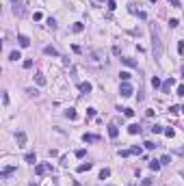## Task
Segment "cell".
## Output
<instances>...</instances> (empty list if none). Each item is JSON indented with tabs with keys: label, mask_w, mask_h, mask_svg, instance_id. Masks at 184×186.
<instances>
[{
	"label": "cell",
	"mask_w": 184,
	"mask_h": 186,
	"mask_svg": "<svg viewBox=\"0 0 184 186\" xmlns=\"http://www.w3.org/2000/svg\"><path fill=\"white\" fill-rule=\"evenodd\" d=\"M87 65L93 67V69H100V67L106 65V54H104V50H91L89 54H87Z\"/></svg>",
	"instance_id": "6da1fadb"
},
{
	"label": "cell",
	"mask_w": 184,
	"mask_h": 186,
	"mask_svg": "<svg viewBox=\"0 0 184 186\" xmlns=\"http://www.w3.org/2000/svg\"><path fill=\"white\" fill-rule=\"evenodd\" d=\"M152 50H154L156 58L163 56V41H160V35H158V28H156V26H152Z\"/></svg>",
	"instance_id": "7a4b0ae2"
},
{
	"label": "cell",
	"mask_w": 184,
	"mask_h": 186,
	"mask_svg": "<svg viewBox=\"0 0 184 186\" xmlns=\"http://www.w3.org/2000/svg\"><path fill=\"white\" fill-rule=\"evenodd\" d=\"M119 93H121V97H130V95L134 93V89H132L130 82H121V87H119Z\"/></svg>",
	"instance_id": "3957f363"
},
{
	"label": "cell",
	"mask_w": 184,
	"mask_h": 186,
	"mask_svg": "<svg viewBox=\"0 0 184 186\" xmlns=\"http://www.w3.org/2000/svg\"><path fill=\"white\" fill-rule=\"evenodd\" d=\"M15 141H17V147H26V132L24 130L15 132Z\"/></svg>",
	"instance_id": "277c9868"
},
{
	"label": "cell",
	"mask_w": 184,
	"mask_h": 186,
	"mask_svg": "<svg viewBox=\"0 0 184 186\" xmlns=\"http://www.w3.org/2000/svg\"><path fill=\"white\" fill-rule=\"evenodd\" d=\"M50 171H52V165H37V167H35V173H37V175L50 173Z\"/></svg>",
	"instance_id": "5b68a950"
},
{
	"label": "cell",
	"mask_w": 184,
	"mask_h": 186,
	"mask_svg": "<svg viewBox=\"0 0 184 186\" xmlns=\"http://www.w3.org/2000/svg\"><path fill=\"white\" fill-rule=\"evenodd\" d=\"M160 89H163V93H169V91L173 89V78H167V80L163 82V87H160Z\"/></svg>",
	"instance_id": "8992f818"
},
{
	"label": "cell",
	"mask_w": 184,
	"mask_h": 186,
	"mask_svg": "<svg viewBox=\"0 0 184 186\" xmlns=\"http://www.w3.org/2000/svg\"><path fill=\"white\" fill-rule=\"evenodd\" d=\"M82 141H85V143H98L100 137L98 134H82Z\"/></svg>",
	"instance_id": "52a82bcc"
},
{
	"label": "cell",
	"mask_w": 184,
	"mask_h": 186,
	"mask_svg": "<svg viewBox=\"0 0 184 186\" xmlns=\"http://www.w3.org/2000/svg\"><path fill=\"white\" fill-rule=\"evenodd\" d=\"M108 137H110V139H117V137H119V128H117L115 124L108 126Z\"/></svg>",
	"instance_id": "ba28073f"
},
{
	"label": "cell",
	"mask_w": 184,
	"mask_h": 186,
	"mask_svg": "<svg viewBox=\"0 0 184 186\" xmlns=\"http://www.w3.org/2000/svg\"><path fill=\"white\" fill-rule=\"evenodd\" d=\"M43 54H48V56H59V50L54 46H45L43 48Z\"/></svg>",
	"instance_id": "9c48e42d"
},
{
	"label": "cell",
	"mask_w": 184,
	"mask_h": 186,
	"mask_svg": "<svg viewBox=\"0 0 184 186\" xmlns=\"http://www.w3.org/2000/svg\"><path fill=\"white\" fill-rule=\"evenodd\" d=\"M17 41H20L22 48H28V46H30V39L26 37V35H20V37H17Z\"/></svg>",
	"instance_id": "30bf717a"
},
{
	"label": "cell",
	"mask_w": 184,
	"mask_h": 186,
	"mask_svg": "<svg viewBox=\"0 0 184 186\" xmlns=\"http://www.w3.org/2000/svg\"><path fill=\"white\" fill-rule=\"evenodd\" d=\"M121 63H123V65H128V67H136V61H134V58H130V56H123Z\"/></svg>",
	"instance_id": "8fae6325"
},
{
	"label": "cell",
	"mask_w": 184,
	"mask_h": 186,
	"mask_svg": "<svg viewBox=\"0 0 184 186\" xmlns=\"http://www.w3.org/2000/svg\"><path fill=\"white\" fill-rule=\"evenodd\" d=\"M91 167H93V162H82V165L78 167V173H85V171H89Z\"/></svg>",
	"instance_id": "7c38bea8"
},
{
	"label": "cell",
	"mask_w": 184,
	"mask_h": 186,
	"mask_svg": "<svg viewBox=\"0 0 184 186\" xmlns=\"http://www.w3.org/2000/svg\"><path fill=\"white\" fill-rule=\"evenodd\" d=\"M128 132H130V134H139V132H141L139 124H130V126H128Z\"/></svg>",
	"instance_id": "4fadbf2b"
},
{
	"label": "cell",
	"mask_w": 184,
	"mask_h": 186,
	"mask_svg": "<svg viewBox=\"0 0 184 186\" xmlns=\"http://www.w3.org/2000/svg\"><path fill=\"white\" fill-rule=\"evenodd\" d=\"M35 82L39 84V87H43V84H45V76L43 74H35Z\"/></svg>",
	"instance_id": "5bb4252c"
},
{
	"label": "cell",
	"mask_w": 184,
	"mask_h": 186,
	"mask_svg": "<svg viewBox=\"0 0 184 186\" xmlns=\"http://www.w3.org/2000/svg\"><path fill=\"white\" fill-rule=\"evenodd\" d=\"M78 89H80L82 93H89L91 91V82H80V84H78Z\"/></svg>",
	"instance_id": "9a60e30c"
},
{
	"label": "cell",
	"mask_w": 184,
	"mask_h": 186,
	"mask_svg": "<svg viewBox=\"0 0 184 186\" xmlns=\"http://www.w3.org/2000/svg\"><path fill=\"white\" fill-rule=\"evenodd\" d=\"M85 30V26L80 24V22H76V24H72V33H82Z\"/></svg>",
	"instance_id": "2e32d148"
},
{
	"label": "cell",
	"mask_w": 184,
	"mask_h": 186,
	"mask_svg": "<svg viewBox=\"0 0 184 186\" xmlns=\"http://www.w3.org/2000/svg\"><path fill=\"white\" fill-rule=\"evenodd\" d=\"M65 117H67V119H76V117H78V113L74 111V108H67V111H65Z\"/></svg>",
	"instance_id": "e0dca14e"
},
{
	"label": "cell",
	"mask_w": 184,
	"mask_h": 186,
	"mask_svg": "<svg viewBox=\"0 0 184 186\" xmlns=\"http://www.w3.org/2000/svg\"><path fill=\"white\" fill-rule=\"evenodd\" d=\"M24 160L28 162V165H35V162H37V156H35V154H26V156H24Z\"/></svg>",
	"instance_id": "ac0fdd59"
},
{
	"label": "cell",
	"mask_w": 184,
	"mask_h": 186,
	"mask_svg": "<svg viewBox=\"0 0 184 186\" xmlns=\"http://www.w3.org/2000/svg\"><path fill=\"white\" fill-rule=\"evenodd\" d=\"M130 152L134 154V156H141V154H143V147H139V145H132V147H130Z\"/></svg>",
	"instance_id": "d6986e66"
},
{
	"label": "cell",
	"mask_w": 184,
	"mask_h": 186,
	"mask_svg": "<svg viewBox=\"0 0 184 186\" xmlns=\"http://www.w3.org/2000/svg\"><path fill=\"white\" fill-rule=\"evenodd\" d=\"M152 87H154V89H160V87H163V82H160L158 76H154V78H152Z\"/></svg>",
	"instance_id": "ffe728a7"
},
{
	"label": "cell",
	"mask_w": 184,
	"mask_h": 186,
	"mask_svg": "<svg viewBox=\"0 0 184 186\" xmlns=\"http://www.w3.org/2000/svg\"><path fill=\"white\" fill-rule=\"evenodd\" d=\"M150 169L152 171H158L160 169V160H150Z\"/></svg>",
	"instance_id": "44dd1931"
},
{
	"label": "cell",
	"mask_w": 184,
	"mask_h": 186,
	"mask_svg": "<svg viewBox=\"0 0 184 186\" xmlns=\"http://www.w3.org/2000/svg\"><path fill=\"white\" fill-rule=\"evenodd\" d=\"M11 173H15V167H7V169L2 171V178H9Z\"/></svg>",
	"instance_id": "7402d4cb"
},
{
	"label": "cell",
	"mask_w": 184,
	"mask_h": 186,
	"mask_svg": "<svg viewBox=\"0 0 184 186\" xmlns=\"http://www.w3.org/2000/svg\"><path fill=\"white\" fill-rule=\"evenodd\" d=\"M9 58H11V61H20V58H22V54L17 52V50H13V52L9 54Z\"/></svg>",
	"instance_id": "603a6c76"
},
{
	"label": "cell",
	"mask_w": 184,
	"mask_h": 186,
	"mask_svg": "<svg viewBox=\"0 0 184 186\" xmlns=\"http://www.w3.org/2000/svg\"><path fill=\"white\" fill-rule=\"evenodd\" d=\"M119 78H121L123 82H128V80L132 78V74H130V71H121V74H119Z\"/></svg>",
	"instance_id": "cb8c5ba5"
},
{
	"label": "cell",
	"mask_w": 184,
	"mask_h": 186,
	"mask_svg": "<svg viewBox=\"0 0 184 186\" xmlns=\"http://www.w3.org/2000/svg\"><path fill=\"white\" fill-rule=\"evenodd\" d=\"M152 132H154V134H163L165 128H163V126H152Z\"/></svg>",
	"instance_id": "d4e9b609"
},
{
	"label": "cell",
	"mask_w": 184,
	"mask_h": 186,
	"mask_svg": "<svg viewBox=\"0 0 184 186\" xmlns=\"http://www.w3.org/2000/svg\"><path fill=\"white\" fill-rule=\"evenodd\" d=\"M48 26H50V28H52V30H57V20H54V17H48Z\"/></svg>",
	"instance_id": "484cf974"
},
{
	"label": "cell",
	"mask_w": 184,
	"mask_h": 186,
	"mask_svg": "<svg viewBox=\"0 0 184 186\" xmlns=\"http://www.w3.org/2000/svg\"><path fill=\"white\" fill-rule=\"evenodd\" d=\"M165 137H167V139H173V134H176V132H173V128H165Z\"/></svg>",
	"instance_id": "4316f807"
},
{
	"label": "cell",
	"mask_w": 184,
	"mask_h": 186,
	"mask_svg": "<svg viewBox=\"0 0 184 186\" xmlns=\"http://www.w3.org/2000/svg\"><path fill=\"white\" fill-rule=\"evenodd\" d=\"M108 175H110V169H102L100 171V180H106Z\"/></svg>",
	"instance_id": "83f0119b"
},
{
	"label": "cell",
	"mask_w": 184,
	"mask_h": 186,
	"mask_svg": "<svg viewBox=\"0 0 184 186\" xmlns=\"http://www.w3.org/2000/svg\"><path fill=\"white\" fill-rule=\"evenodd\" d=\"M117 154H119V156H121V158H128V156H130L132 152H130V149H119Z\"/></svg>",
	"instance_id": "f1b7e54d"
},
{
	"label": "cell",
	"mask_w": 184,
	"mask_h": 186,
	"mask_svg": "<svg viewBox=\"0 0 184 186\" xmlns=\"http://www.w3.org/2000/svg\"><path fill=\"white\" fill-rule=\"evenodd\" d=\"M169 162H171V156H167V154H165V156L160 158V165H169Z\"/></svg>",
	"instance_id": "f546056e"
},
{
	"label": "cell",
	"mask_w": 184,
	"mask_h": 186,
	"mask_svg": "<svg viewBox=\"0 0 184 186\" xmlns=\"http://www.w3.org/2000/svg\"><path fill=\"white\" fill-rule=\"evenodd\" d=\"M108 11H115V9H117V2H115V0H108Z\"/></svg>",
	"instance_id": "4dcf8cb0"
},
{
	"label": "cell",
	"mask_w": 184,
	"mask_h": 186,
	"mask_svg": "<svg viewBox=\"0 0 184 186\" xmlns=\"http://www.w3.org/2000/svg\"><path fill=\"white\" fill-rule=\"evenodd\" d=\"M22 65H24V69H30V67H33V61H30V58H26Z\"/></svg>",
	"instance_id": "1f68e13d"
},
{
	"label": "cell",
	"mask_w": 184,
	"mask_h": 186,
	"mask_svg": "<svg viewBox=\"0 0 184 186\" xmlns=\"http://www.w3.org/2000/svg\"><path fill=\"white\" fill-rule=\"evenodd\" d=\"M123 115L126 117H134V111H132V108H123Z\"/></svg>",
	"instance_id": "d6a6232c"
},
{
	"label": "cell",
	"mask_w": 184,
	"mask_h": 186,
	"mask_svg": "<svg viewBox=\"0 0 184 186\" xmlns=\"http://www.w3.org/2000/svg\"><path fill=\"white\" fill-rule=\"evenodd\" d=\"M85 154H87L85 149H76V158H85Z\"/></svg>",
	"instance_id": "836d02e7"
},
{
	"label": "cell",
	"mask_w": 184,
	"mask_h": 186,
	"mask_svg": "<svg viewBox=\"0 0 184 186\" xmlns=\"http://www.w3.org/2000/svg\"><path fill=\"white\" fill-rule=\"evenodd\" d=\"M143 145H145V149H154V147H156V145H154V143H152V141H145V143H143Z\"/></svg>",
	"instance_id": "e575fe53"
},
{
	"label": "cell",
	"mask_w": 184,
	"mask_h": 186,
	"mask_svg": "<svg viewBox=\"0 0 184 186\" xmlns=\"http://www.w3.org/2000/svg\"><path fill=\"white\" fill-rule=\"evenodd\" d=\"M178 52H180V54H184V41H180V43H178Z\"/></svg>",
	"instance_id": "d590c367"
},
{
	"label": "cell",
	"mask_w": 184,
	"mask_h": 186,
	"mask_svg": "<svg viewBox=\"0 0 184 186\" xmlns=\"http://www.w3.org/2000/svg\"><path fill=\"white\" fill-rule=\"evenodd\" d=\"M178 24H180V22H178V20H169V26H171V28H176Z\"/></svg>",
	"instance_id": "8d00e7d4"
},
{
	"label": "cell",
	"mask_w": 184,
	"mask_h": 186,
	"mask_svg": "<svg viewBox=\"0 0 184 186\" xmlns=\"http://www.w3.org/2000/svg\"><path fill=\"white\" fill-rule=\"evenodd\" d=\"M87 115H89V117H95V108H87Z\"/></svg>",
	"instance_id": "74e56055"
},
{
	"label": "cell",
	"mask_w": 184,
	"mask_h": 186,
	"mask_svg": "<svg viewBox=\"0 0 184 186\" xmlns=\"http://www.w3.org/2000/svg\"><path fill=\"white\" fill-rule=\"evenodd\" d=\"M136 15H139L141 20H147V13H145V11H139V13H136Z\"/></svg>",
	"instance_id": "f35d334b"
},
{
	"label": "cell",
	"mask_w": 184,
	"mask_h": 186,
	"mask_svg": "<svg viewBox=\"0 0 184 186\" xmlns=\"http://www.w3.org/2000/svg\"><path fill=\"white\" fill-rule=\"evenodd\" d=\"M72 50H74L76 54H80V52H82V48H80V46H72Z\"/></svg>",
	"instance_id": "ab89813d"
},
{
	"label": "cell",
	"mask_w": 184,
	"mask_h": 186,
	"mask_svg": "<svg viewBox=\"0 0 184 186\" xmlns=\"http://www.w3.org/2000/svg\"><path fill=\"white\" fill-rule=\"evenodd\" d=\"M26 93H28V95H37L39 91H37V89H26Z\"/></svg>",
	"instance_id": "60d3db41"
},
{
	"label": "cell",
	"mask_w": 184,
	"mask_h": 186,
	"mask_svg": "<svg viewBox=\"0 0 184 186\" xmlns=\"http://www.w3.org/2000/svg\"><path fill=\"white\" fill-rule=\"evenodd\" d=\"M169 4L171 7H180V0H169Z\"/></svg>",
	"instance_id": "b9f144b4"
},
{
	"label": "cell",
	"mask_w": 184,
	"mask_h": 186,
	"mask_svg": "<svg viewBox=\"0 0 184 186\" xmlns=\"http://www.w3.org/2000/svg\"><path fill=\"white\" fill-rule=\"evenodd\" d=\"M178 95H184V84H180V87H178Z\"/></svg>",
	"instance_id": "7bdbcfd3"
},
{
	"label": "cell",
	"mask_w": 184,
	"mask_h": 186,
	"mask_svg": "<svg viewBox=\"0 0 184 186\" xmlns=\"http://www.w3.org/2000/svg\"><path fill=\"white\" fill-rule=\"evenodd\" d=\"M72 186H82L80 182H76V180H74V182H72Z\"/></svg>",
	"instance_id": "ee69618b"
},
{
	"label": "cell",
	"mask_w": 184,
	"mask_h": 186,
	"mask_svg": "<svg viewBox=\"0 0 184 186\" xmlns=\"http://www.w3.org/2000/svg\"><path fill=\"white\" fill-rule=\"evenodd\" d=\"M180 113H184V104H182V106H180Z\"/></svg>",
	"instance_id": "f6af8a7d"
},
{
	"label": "cell",
	"mask_w": 184,
	"mask_h": 186,
	"mask_svg": "<svg viewBox=\"0 0 184 186\" xmlns=\"http://www.w3.org/2000/svg\"><path fill=\"white\" fill-rule=\"evenodd\" d=\"M180 175H182V178H184V169H182V171H180Z\"/></svg>",
	"instance_id": "bcb514c9"
},
{
	"label": "cell",
	"mask_w": 184,
	"mask_h": 186,
	"mask_svg": "<svg viewBox=\"0 0 184 186\" xmlns=\"http://www.w3.org/2000/svg\"><path fill=\"white\" fill-rule=\"evenodd\" d=\"M11 2H13V4H17V0H11Z\"/></svg>",
	"instance_id": "7dc6e473"
},
{
	"label": "cell",
	"mask_w": 184,
	"mask_h": 186,
	"mask_svg": "<svg viewBox=\"0 0 184 186\" xmlns=\"http://www.w3.org/2000/svg\"><path fill=\"white\" fill-rule=\"evenodd\" d=\"M182 76H184V65H182Z\"/></svg>",
	"instance_id": "c3c4849f"
},
{
	"label": "cell",
	"mask_w": 184,
	"mask_h": 186,
	"mask_svg": "<svg viewBox=\"0 0 184 186\" xmlns=\"http://www.w3.org/2000/svg\"><path fill=\"white\" fill-rule=\"evenodd\" d=\"M106 186H115V184H106Z\"/></svg>",
	"instance_id": "681fc988"
},
{
	"label": "cell",
	"mask_w": 184,
	"mask_h": 186,
	"mask_svg": "<svg viewBox=\"0 0 184 186\" xmlns=\"http://www.w3.org/2000/svg\"><path fill=\"white\" fill-rule=\"evenodd\" d=\"M150 2H156V0H150Z\"/></svg>",
	"instance_id": "f907efd6"
}]
</instances>
